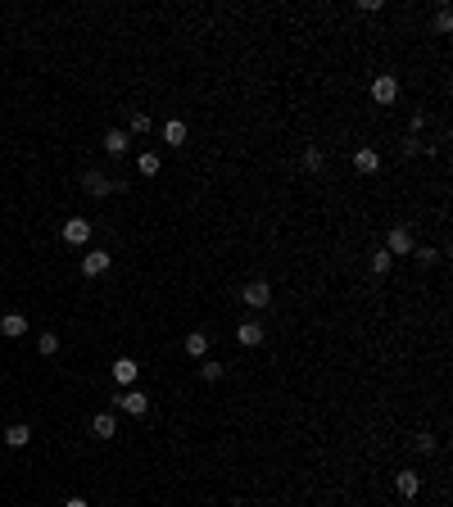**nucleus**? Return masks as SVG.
<instances>
[{"label": "nucleus", "mask_w": 453, "mask_h": 507, "mask_svg": "<svg viewBox=\"0 0 453 507\" xmlns=\"http://www.w3.org/2000/svg\"><path fill=\"white\" fill-rule=\"evenodd\" d=\"M118 408L127 412V417H145V412H150V399L131 385V389H123V394H118Z\"/></svg>", "instance_id": "nucleus-1"}, {"label": "nucleus", "mask_w": 453, "mask_h": 507, "mask_svg": "<svg viewBox=\"0 0 453 507\" xmlns=\"http://www.w3.org/2000/svg\"><path fill=\"white\" fill-rule=\"evenodd\" d=\"M240 299H245L249 308H268V303H272V285H268V281H249L245 290H240Z\"/></svg>", "instance_id": "nucleus-2"}, {"label": "nucleus", "mask_w": 453, "mask_h": 507, "mask_svg": "<svg viewBox=\"0 0 453 507\" xmlns=\"http://www.w3.org/2000/svg\"><path fill=\"white\" fill-rule=\"evenodd\" d=\"M372 100H377V105H394V100H399V82L390 73H381L377 82H372Z\"/></svg>", "instance_id": "nucleus-3"}, {"label": "nucleus", "mask_w": 453, "mask_h": 507, "mask_svg": "<svg viewBox=\"0 0 453 507\" xmlns=\"http://www.w3.org/2000/svg\"><path fill=\"white\" fill-rule=\"evenodd\" d=\"M91 240V222L87 217H68L64 222V245H87Z\"/></svg>", "instance_id": "nucleus-4"}, {"label": "nucleus", "mask_w": 453, "mask_h": 507, "mask_svg": "<svg viewBox=\"0 0 453 507\" xmlns=\"http://www.w3.org/2000/svg\"><path fill=\"white\" fill-rule=\"evenodd\" d=\"M136 371H140V363L136 358H114V380H118V385H136Z\"/></svg>", "instance_id": "nucleus-5"}, {"label": "nucleus", "mask_w": 453, "mask_h": 507, "mask_svg": "<svg viewBox=\"0 0 453 507\" xmlns=\"http://www.w3.org/2000/svg\"><path fill=\"white\" fill-rule=\"evenodd\" d=\"M386 254L394 259V254H412V236H408V227H394L386 236Z\"/></svg>", "instance_id": "nucleus-6"}, {"label": "nucleus", "mask_w": 453, "mask_h": 507, "mask_svg": "<svg viewBox=\"0 0 453 507\" xmlns=\"http://www.w3.org/2000/svg\"><path fill=\"white\" fill-rule=\"evenodd\" d=\"M91 435H96V440H114V435H118L114 412H96V417H91Z\"/></svg>", "instance_id": "nucleus-7"}, {"label": "nucleus", "mask_w": 453, "mask_h": 507, "mask_svg": "<svg viewBox=\"0 0 453 507\" xmlns=\"http://www.w3.org/2000/svg\"><path fill=\"white\" fill-rule=\"evenodd\" d=\"M354 168H358L363 177H372V173L381 168V154L372 150V145H363V150H354Z\"/></svg>", "instance_id": "nucleus-8"}, {"label": "nucleus", "mask_w": 453, "mask_h": 507, "mask_svg": "<svg viewBox=\"0 0 453 507\" xmlns=\"http://www.w3.org/2000/svg\"><path fill=\"white\" fill-rule=\"evenodd\" d=\"M394 489H399V498H417L421 494V475L417 471H399L394 475Z\"/></svg>", "instance_id": "nucleus-9"}, {"label": "nucleus", "mask_w": 453, "mask_h": 507, "mask_svg": "<svg viewBox=\"0 0 453 507\" xmlns=\"http://www.w3.org/2000/svg\"><path fill=\"white\" fill-rule=\"evenodd\" d=\"M82 191H87V195H96V199H105V195L114 191V182H109L105 173H87V177H82Z\"/></svg>", "instance_id": "nucleus-10"}, {"label": "nucleus", "mask_w": 453, "mask_h": 507, "mask_svg": "<svg viewBox=\"0 0 453 507\" xmlns=\"http://www.w3.org/2000/svg\"><path fill=\"white\" fill-rule=\"evenodd\" d=\"M109 263L114 259H109L105 249H91L87 259H82V272H87V277H100V272H109Z\"/></svg>", "instance_id": "nucleus-11"}, {"label": "nucleus", "mask_w": 453, "mask_h": 507, "mask_svg": "<svg viewBox=\"0 0 453 507\" xmlns=\"http://www.w3.org/2000/svg\"><path fill=\"white\" fill-rule=\"evenodd\" d=\"M28 440H32V426H28V421H14L10 431H5V444H10V449H28Z\"/></svg>", "instance_id": "nucleus-12"}, {"label": "nucleus", "mask_w": 453, "mask_h": 507, "mask_svg": "<svg viewBox=\"0 0 453 507\" xmlns=\"http://www.w3.org/2000/svg\"><path fill=\"white\" fill-rule=\"evenodd\" d=\"M236 340H240L245 349L263 345V326H259V322H240V326H236Z\"/></svg>", "instance_id": "nucleus-13"}, {"label": "nucleus", "mask_w": 453, "mask_h": 507, "mask_svg": "<svg viewBox=\"0 0 453 507\" xmlns=\"http://www.w3.org/2000/svg\"><path fill=\"white\" fill-rule=\"evenodd\" d=\"M0 331L10 335V340H19V335H28V317H23V313H5V317H0Z\"/></svg>", "instance_id": "nucleus-14"}, {"label": "nucleus", "mask_w": 453, "mask_h": 507, "mask_svg": "<svg viewBox=\"0 0 453 507\" xmlns=\"http://www.w3.org/2000/svg\"><path fill=\"white\" fill-rule=\"evenodd\" d=\"M186 354H191V358H209V335L191 331V335H186Z\"/></svg>", "instance_id": "nucleus-15"}, {"label": "nucleus", "mask_w": 453, "mask_h": 507, "mask_svg": "<svg viewBox=\"0 0 453 507\" xmlns=\"http://www.w3.org/2000/svg\"><path fill=\"white\" fill-rule=\"evenodd\" d=\"M127 145H131V136H127V131H118V127H114V131H105V150H109V154H123Z\"/></svg>", "instance_id": "nucleus-16"}, {"label": "nucleus", "mask_w": 453, "mask_h": 507, "mask_svg": "<svg viewBox=\"0 0 453 507\" xmlns=\"http://www.w3.org/2000/svg\"><path fill=\"white\" fill-rule=\"evenodd\" d=\"M163 140H168V145H182V140H186V122L168 118V122H163Z\"/></svg>", "instance_id": "nucleus-17"}, {"label": "nucleus", "mask_w": 453, "mask_h": 507, "mask_svg": "<svg viewBox=\"0 0 453 507\" xmlns=\"http://www.w3.org/2000/svg\"><path fill=\"white\" fill-rule=\"evenodd\" d=\"M136 168H140V177H159V154H140Z\"/></svg>", "instance_id": "nucleus-18"}, {"label": "nucleus", "mask_w": 453, "mask_h": 507, "mask_svg": "<svg viewBox=\"0 0 453 507\" xmlns=\"http://www.w3.org/2000/svg\"><path fill=\"white\" fill-rule=\"evenodd\" d=\"M154 122H150V114H131V127H127V136H145Z\"/></svg>", "instance_id": "nucleus-19"}, {"label": "nucleus", "mask_w": 453, "mask_h": 507, "mask_svg": "<svg viewBox=\"0 0 453 507\" xmlns=\"http://www.w3.org/2000/svg\"><path fill=\"white\" fill-rule=\"evenodd\" d=\"M322 163H326V154L317 150V145H308V150H304V168H313V173H317Z\"/></svg>", "instance_id": "nucleus-20"}, {"label": "nucleus", "mask_w": 453, "mask_h": 507, "mask_svg": "<svg viewBox=\"0 0 453 507\" xmlns=\"http://www.w3.org/2000/svg\"><path fill=\"white\" fill-rule=\"evenodd\" d=\"M36 349H41L45 358H50V354H59V335H54V331H45L41 340H36Z\"/></svg>", "instance_id": "nucleus-21"}, {"label": "nucleus", "mask_w": 453, "mask_h": 507, "mask_svg": "<svg viewBox=\"0 0 453 507\" xmlns=\"http://www.w3.org/2000/svg\"><path fill=\"white\" fill-rule=\"evenodd\" d=\"M372 272H377V277H386V272H390V254H386V249L372 254Z\"/></svg>", "instance_id": "nucleus-22"}, {"label": "nucleus", "mask_w": 453, "mask_h": 507, "mask_svg": "<svg viewBox=\"0 0 453 507\" xmlns=\"http://www.w3.org/2000/svg\"><path fill=\"white\" fill-rule=\"evenodd\" d=\"M435 32H453V14H449V10L435 14Z\"/></svg>", "instance_id": "nucleus-23"}, {"label": "nucleus", "mask_w": 453, "mask_h": 507, "mask_svg": "<svg viewBox=\"0 0 453 507\" xmlns=\"http://www.w3.org/2000/svg\"><path fill=\"white\" fill-rule=\"evenodd\" d=\"M200 376H204V380H218V376H222V363H200Z\"/></svg>", "instance_id": "nucleus-24"}, {"label": "nucleus", "mask_w": 453, "mask_h": 507, "mask_svg": "<svg viewBox=\"0 0 453 507\" xmlns=\"http://www.w3.org/2000/svg\"><path fill=\"white\" fill-rule=\"evenodd\" d=\"M64 507H91V503H87V498H68Z\"/></svg>", "instance_id": "nucleus-25"}]
</instances>
